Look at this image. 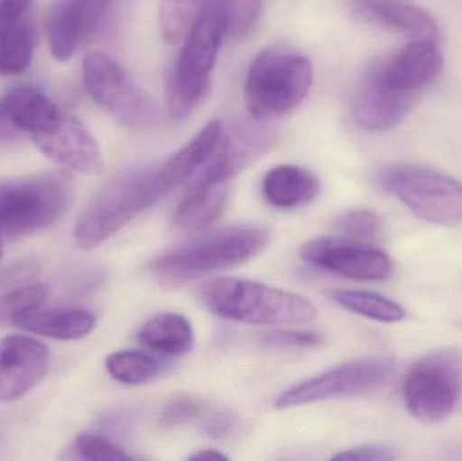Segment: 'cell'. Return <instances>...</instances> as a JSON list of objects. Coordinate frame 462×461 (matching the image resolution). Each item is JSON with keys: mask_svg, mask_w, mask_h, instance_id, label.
<instances>
[{"mask_svg": "<svg viewBox=\"0 0 462 461\" xmlns=\"http://www.w3.org/2000/svg\"><path fill=\"white\" fill-rule=\"evenodd\" d=\"M268 243L269 233L263 227H225L200 235L160 254L152 262L151 271L162 283L179 286L244 264L261 254Z\"/></svg>", "mask_w": 462, "mask_h": 461, "instance_id": "cell-1", "label": "cell"}, {"mask_svg": "<svg viewBox=\"0 0 462 461\" xmlns=\"http://www.w3.org/2000/svg\"><path fill=\"white\" fill-rule=\"evenodd\" d=\"M167 197L157 165L130 168L114 176L87 206L73 230L79 248H97L138 214Z\"/></svg>", "mask_w": 462, "mask_h": 461, "instance_id": "cell-2", "label": "cell"}, {"mask_svg": "<svg viewBox=\"0 0 462 461\" xmlns=\"http://www.w3.org/2000/svg\"><path fill=\"white\" fill-rule=\"evenodd\" d=\"M200 298L217 316L244 324H293L317 316L306 298L246 279H214L202 287Z\"/></svg>", "mask_w": 462, "mask_h": 461, "instance_id": "cell-3", "label": "cell"}, {"mask_svg": "<svg viewBox=\"0 0 462 461\" xmlns=\"http://www.w3.org/2000/svg\"><path fill=\"white\" fill-rule=\"evenodd\" d=\"M312 83L309 57L285 48H268L250 65L245 83L247 110L257 119L290 113Z\"/></svg>", "mask_w": 462, "mask_h": 461, "instance_id": "cell-4", "label": "cell"}, {"mask_svg": "<svg viewBox=\"0 0 462 461\" xmlns=\"http://www.w3.org/2000/svg\"><path fill=\"white\" fill-rule=\"evenodd\" d=\"M72 203L65 173H43L0 181V235H32L61 218Z\"/></svg>", "mask_w": 462, "mask_h": 461, "instance_id": "cell-5", "label": "cell"}, {"mask_svg": "<svg viewBox=\"0 0 462 461\" xmlns=\"http://www.w3.org/2000/svg\"><path fill=\"white\" fill-rule=\"evenodd\" d=\"M225 32L213 0H206L202 14L184 40L170 80L168 110L173 119L191 115L210 83Z\"/></svg>", "mask_w": 462, "mask_h": 461, "instance_id": "cell-6", "label": "cell"}, {"mask_svg": "<svg viewBox=\"0 0 462 461\" xmlns=\"http://www.w3.org/2000/svg\"><path fill=\"white\" fill-rule=\"evenodd\" d=\"M379 184L425 221L462 224V184L447 173L422 165H393L379 173Z\"/></svg>", "mask_w": 462, "mask_h": 461, "instance_id": "cell-7", "label": "cell"}, {"mask_svg": "<svg viewBox=\"0 0 462 461\" xmlns=\"http://www.w3.org/2000/svg\"><path fill=\"white\" fill-rule=\"evenodd\" d=\"M403 398L418 421L437 424L449 419L462 400V351L439 349L418 360L407 373Z\"/></svg>", "mask_w": 462, "mask_h": 461, "instance_id": "cell-8", "label": "cell"}, {"mask_svg": "<svg viewBox=\"0 0 462 461\" xmlns=\"http://www.w3.org/2000/svg\"><path fill=\"white\" fill-rule=\"evenodd\" d=\"M84 84L89 97L116 121L132 129H146L157 119L151 97L116 60L102 51L83 61Z\"/></svg>", "mask_w": 462, "mask_h": 461, "instance_id": "cell-9", "label": "cell"}, {"mask_svg": "<svg viewBox=\"0 0 462 461\" xmlns=\"http://www.w3.org/2000/svg\"><path fill=\"white\" fill-rule=\"evenodd\" d=\"M393 370L395 360L390 356L369 357L346 363L291 387L280 395L276 406L277 409H290L365 394L384 384L393 375Z\"/></svg>", "mask_w": 462, "mask_h": 461, "instance_id": "cell-10", "label": "cell"}, {"mask_svg": "<svg viewBox=\"0 0 462 461\" xmlns=\"http://www.w3.org/2000/svg\"><path fill=\"white\" fill-rule=\"evenodd\" d=\"M300 257L320 270L358 281H384L393 270L387 254L349 237L315 238L301 246Z\"/></svg>", "mask_w": 462, "mask_h": 461, "instance_id": "cell-11", "label": "cell"}, {"mask_svg": "<svg viewBox=\"0 0 462 461\" xmlns=\"http://www.w3.org/2000/svg\"><path fill=\"white\" fill-rule=\"evenodd\" d=\"M32 140L48 159L68 170L83 175L102 172L103 157L97 140L88 127L70 114L60 111Z\"/></svg>", "mask_w": 462, "mask_h": 461, "instance_id": "cell-12", "label": "cell"}, {"mask_svg": "<svg viewBox=\"0 0 462 461\" xmlns=\"http://www.w3.org/2000/svg\"><path fill=\"white\" fill-rule=\"evenodd\" d=\"M51 352L45 344L27 335L0 340V401L14 402L32 392L45 376Z\"/></svg>", "mask_w": 462, "mask_h": 461, "instance_id": "cell-13", "label": "cell"}, {"mask_svg": "<svg viewBox=\"0 0 462 461\" xmlns=\"http://www.w3.org/2000/svg\"><path fill=\"white\" fill-rule=\"evenodd\" d=\"M414 99L412 95L390 86L380 69L379 60H374L356 87L353 111L364 129L385 132L403 121Z\"/></svg>", "mask_w": 462, "mask_h": 461, "instance_id": "cell-14", "label": "cell"}, {"mask_svg": "<svg viewBox=\"0 0 462 461\" xmlns=\"http://www.w3.org/2000/svg\"><path fill=\"white\" fill-rule=\"evenodd\" d=\"M113 0H56L48 21L51 56L65 62L99 29Z\"/></svg>", "mask_w": 462, "mask_h": 461, "instance_id": "cell-15", "label": "cell"}, {"mask_svg": "<svg viewBox=\"0 0 462 461\" xmlns=\"http://www.w3.org/2000/svg\"><path fill=\"white\" fill-rule=\"evenodd\" d=\"M377 60L390 86L412 97L433 83L444 65L437 42L426 40H414L401 51Z\"/></svg>", "mask_w": 462, "mask_h": 461, "instance_id": "cell-16", "label": "cell"}, {"mask_svg": "<svg viewBox=\"0 0 462 461\" xmlns=\"http://www.w3.org/2000/svg\"><path fill=\"white\" fill-rule=\"evenodd\" d=\"M59 113L60 108L38 89H11L0 97V143H13L24 134L32 137Z\"/></svg>", "mask_w": 462, "mask_h": 461, "instance_id": "cell-17", "label": "cell"}, {"mask_svg": "<svg viewBox=\"0 0 462 461\" xmlns=\"http://www.w3.org/2000/svg\"><path fill=\"white\" fill-rule=\"evenodd\" d=\"M352 5L364 21L395 30L412 40H439V27L433 16L406 0H352Z\"/></svg>", "mask_w": 462, "mask_h": 461, "instance_id": "cell-18", "label": "cell"}, {"mask_svg": "<svg viewBox=\"0 0 462 461\" xmlns=\"http://www.w3.org/2000/svg\"><path fill=\"white\" fill-rule=\"evenodd\" d=\"M14 327L53 340L73 341L94 330L97 317L87 310H43L37 308L11 317Z\"/></svg>", "mask_w": 462, "mask_h": 461, "instance_id": "cell-19", "label": "cell"}, {"mask_svg": "<svg viewBox=\"0 0 462 461\" xmlns=\"http://www.w3.org/2000/svg\"><path fill=\"white\" fill-rule=\"evenodd\" d=\"M319 191V179L299 165H279L269 171L263 180V199L282 210L309 205Z\"/></svg>", "mask_w": 462, "mask_h": 461, "instance_id": "cell-20", "label": "cell"}, {"mask_svg": "<svg viewBox=\"0 0 462 461\" xmlns=\"http://www.w3.org/2000/svg\"><path fill=\"white\" fill-rule=\"evenodd\" d=\"M221 137V122H210L178 153L173 154L162 164H159L157 170H159L160 180L168 195L180 184L187 183L208 161Z\"/></svg>", "mask_w": 462, "mask_h": 461, "instance_id": "cell-21", "label": "cell"}, {"mask_svg": "<svg viewBox=\"0 0 462 461\" xmlns=\"http://www.w3.org/2000/svg\"><path fill=\"white\" fill-rule=\"evenodd\" d=\"M227 197L229 184L211 187L187 186L183 199L176 208V226L189 233L208 229L221 217Z\"/></svg>", "mask_w": 462, "mask_h": 461, "instance_id": "cell-22", "label": "cell"}, {"mask_svg": "<svg viewBox=\"0 0 462 461\" xmlns=\"http://www.w3.org/2000/svg\"><path fill=\"white\" fill-rule=\"evenodd\" d=\"M138 340L154 354L180 356L194 346V329L181 314L162 313L141 327Z\"/></svg>", "mask_w": 462, "mask_h": 461, "instance_id": "cell-23", "label": "cell"}, {"mask_svg": "<svg viewBox=\"0 0 462 461\" xmlns=\"http://www.w3.org/2000/svg\"><path fill=\"white\" fill-rule=\"evenodd\" d=\"M34 40L26 22L0 23V75H19L32 59Z\"/></svg>", "mask_w": 462, "mask_h": 461, "instance_id": "cell-24", "label": "cell"}, {"mask_svg": "<svg viewBox=\"0 0 462 461\" xmlns=\"http://www.w3.org/2000/svg\"><path fill=\"white\" fill-rule=\"evenodd\" d=\"M330 297L342 308L374 321L395 324L406 318V310L399 303L376 292L337 290Z\"/></svg>", "mask_w": 462, "mask_h": 461, "instance_id": "cell-25", "label": "cell"}, {"mask_svg": "<svg viewBox=\"0 0 462 461\" xmlns=\"http://www.w3.org/2000/svg\"><path fill=\"white\" fill-rule=\"evenodd\" d=\"M111 378L127 386H137L159 375L162 364L149 354L138 351H118L106 360Z\"/></svg>", "mask_w": 462, "mask_h": 461, "instance_id": "cell-26", "label": "cell"}, {"mask_svg": "<svg viewBox=\"0 0 462 461\" xmlns=\"http://www.w3.org/2000/svg\"><path fill=\"white\" fill-rule=\"evenodd\" d=\"M206 0H162L160 27L170 43L184 42L202 14Z\"/></svg>", "mask_w": 462, "mask_h": 461, "instance_id": "cell-27", "label": "cell"}, {"mask_svg": "<svg viewBox=\"0 0 462 461\" xmlns=\"http://www.w3.org/2000/svg\"><path fill=\"white\" fill-rule=\"evenodd\" d=\"M224 26L225 35L241 40L257 26L263 0H213Z\"/></svg>", "mask_w": 462, "mask_h": 461, "instance_id": "cell-28", "label": "cell"}, {"mask_svg": "<svg viewBox=\"0 0 462 461\" xmlns=\"http://www.w3.org/2000/svg\"><path fill=\"white\" fill-rule=\"evenodd\" d=\"M75 447L79 455L86 460L116 461L132 459L124 449L111 443L107 438L94 435V433L84 432L78 435Z\"/></svg>", "mask_w": 462, "mask_h": 461, "instance_id": "cell-29", "label": "cell"}, {"mask_svg": "<svg viewBox=\"0 0 462 461\" xmlns=\"http://www.w3.org/2000/svg\"><path fill=\"white\" fill-rule=\"evenodd\" d=\"M49 294L46 284L34 283L14 290L0 300V309L8 316L14 317L23 311L41 308Z\"/></svg>", "mask_w": 462, "mask_h": 461, "instance_id": "cell-30", "label": "cell"}, {"mask_svg": "<svg viewBox=\"0 0 462 461\" xmlns=\"http://www.w3.org/2000/svg\"><path fill=\"white\" fill-rule=\"evenodd\" d=\"M265 346L277 349H306L319 346L323 336L311 330H269L260 336Z\"/></svg>", "mask_w": 462, "mask_h": 461, "instance_id": "cell-31", "label": "cell"}, {"mask_svg": "<svg viewBox=\"0 0 462 461\" xmlns=\"http://www.w3.org/2000/svg\"><path fill=\"white\" fill-rule=\"evenodd\" d=\"M206 411V405L194 397H180L171 401L160 414V424L164 428H176L199 419Z\"/></svg>", "mask_w": 462, "mask_h": 461, "instance_id": "cell-32", "label": "cell"}, {"mask_svg": "<svg viewBox=\"0 0 462 461\" xmlns=\"http://www.w3.org/2000/svg\"><path fill=\"white\" fill-rule=\"evenodd\" d=\"M337 227L349 238L364 240L379 233L380 219L374 211L353 210L339 217Z\"/></svg>", "mask_w": 462, "mask_h": 461, "instance_id": "cell-33", "label": "cell"}, {"mask_svg": "<svg viewBox=\"0 0 462 461\" xmlns=\"http://www.w3.org/2000/svg\"><path fill=\"white\" fill-rule=\"evenodd\" d=\"M395 449L380 444L356 447L336 455L333 460L341 461H393L398 459Z\"/></svg>", "mask_w": 462, "mask_h": 461, "instance_id": "cell-34", "label": "cell"}, {"mask_svg": "<svg viewBox=\"0 0 462 461\" xmlns=\"http://www.w3.org/2000/svg\"><path fill=\"white\" fill-rule=\"evenodd\" d=\"M238 428V419L231 413H217L208 419L205 432L214 440H222L233 435Z\"/></svg>", "mask_w": 462, "mask_h": 461, "instance_id": "cell-35", "label": "cell"}, {"mask_svg": "<svg viewBox=\"0 0 462 461\" xmlns=\"http://www.w3.org/2000/svg\"><path fill=\"white\" fill-rule=\"evenodd\" d=\"M32 0H0V23L21 19Z\"/></svg>", "mask_w": 462, "mask_h": 461, "instance_id": "cell-36", "label": "cell"}, {"mask_svg": "<svg viewBox=\"0 0 462 461\" xmlns=\"http://www.w3.org/2000/svg\"><path fill=\"white\" fill-rule=\"evenodd\" d=\"M191 460H203V461H221L227 460V457L225 456L221 452L217 451V449H202V451L197 452V454L192 455L189 457Z\"/></svg>", "mask_w": 462, "mask_h": 461, "instance_id": "cell-37", "label": "cell"}, {"mask_svg": "<svg viewBox=\"0 0 462 461\" xmlns=\"http://www.w3.org/2000/svg\"><path fill=\"white\" fill-rule=\"evenodd\" d=\"M3 245H2V235H0V259H2Z\"/></svg>", "mask_w": 462, "mask_h": 461, "instance_id": "cell-38", "label": "cell"}]
</instances>
